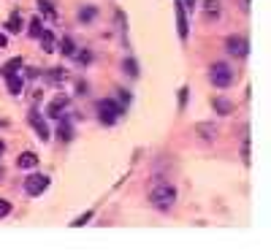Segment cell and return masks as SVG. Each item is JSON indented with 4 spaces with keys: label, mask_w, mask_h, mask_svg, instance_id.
<instances>
[{
    "label": "cell",
    "mask_w": 271,
    "mask_h": 252,
    "mask_svg": "<svg viewBox=\"0 0 271 252\" xmlns=\"http://www.w3.org/2000/svg\"><path fill=\"white\" fill-rule=\"evenodd\" d=\"M5 30H8V33H22V16L19 14H11L8 22H5Z\"/></svg>",
    "instance_id": "obj_21"
},
{
    "label": "cell",
    "mask_w": 271,
    "mask_h": 252,
    "mask_svg": "<svg viewBox=\"0 0 271 252\" xmlns=\"http://www.w3.org/2000/svg\"><path fill=\"white\" fill-rule=\"evenodd\" d=\"M27 122H30V128L36 130V136L41 141H49V128H46L44 117H38V111H27Z\"/></svg>",
    "instance_id": "obj_7"
},
{
    "label": "cell",
    "mask_w": 271,
    "mask_h": 252,
    "mask_svg": "<svg viewBox=\"0 0 271 252\" xmlns=\"http://www.w3.org/2000/svg\"><path fill=\"white\" fill-rule=\"evenodd\" d=\"M149 203L158 211H171L176 203V190L171 185H158L152 193H149Z\"/></svg>",
    "instance_id": "obj_1"
},
{
    "label": "cell",
    "mask_w": 271,
    "mask_h": 252,
    "mask_svg": "<svg viewBox=\"0 0 271 252\" xmlns=\"http://www.w3.org/2000/svg\"><path fill=\"white\" fill-rule=\"evenodd\" d=\"M122 68L130 73V76H138V65H136V60H125V62H122Z\"/></svg>",
    "instance_id": "obj_26"
},
{
    "label": "cell",
    "mask_w": 271,
    "mask_h": 252,
    "mask_svg": "<svg viewBox=\"0 0 271 252\" xmlns=\"http://www.w3.org/2000/svg\"><path fill=\"white\" fill-rule=\"evenodd\" d=\"M117 103L128 111V106H130V93H128V90H119V93H117Z\"/></svg>",
    "instance_id": "obj_23"
},
{
    "label": "cell",
    "mask_w": 271,
    "mask_h": 252,
    "mask_svg": "<svg viewBox=\"0 0 271 252\" xmlns=\"http://www.w3.org/2000/svg\"><path fill=\"white\" fill-rule=\"evenodd\" d=\"M5 82H8V93H11V95H22V90H25V79H22L19 73L8 76Z\"/></svg>",
    "instance_id": "obj_13"
},
{
    "label": "cell",
    "mask_w": 271,
    "mask_h": 252,
    "mask_svg": "<svg viewBox=\"0 0 271 252\" xmlns=\"http://www.w3.org/2000/svg\"><path fill=\"white\" fill-rule=\"evenodd\" d=\"M76 93H79V95H84V93H87V84H84V82H79V87H76Z\"/></svg>",
    "instance_id": "obj_32"
},
{
    "label": "cell",
    "mask_w": 271,
    "mask_h": 252,
    "mask_svg": "<svg viewBox=\"0 0 271 252\" xmlns=\"http://www.w3.org/2000/svg\"><path fill=\"white\" fill-rule=\"evenodd\" d=\"M225 49H228V54H233V57H247L250 54V44H247V38H241V36H228Z\"/></svg>",
    "instance_id": "obj_5"
},
{
    "label": "cell",
    "mask_w": 271,
    "mask_h": 252,
    "mask_svg": "<svg viewBox=\"0 0 271 252\" xmlns=\"http://www.w3.org/2000/svg\"><path fill=\"white\" fill-rule=\"evenodd\" d=\"M41 49L46 51V54H52V51L57 49V38H54V33H49V30H44V33H41Z\"/></svg>",
    "instance_id": "obj_14"
},
{
    "label": "cell",
    "mask_w": 271,
    "mask_h": 252,
    "mask_svg": "<svg viewBox=\"0 0 271 252\" xmlns=\"http://www.w3.org/2000/svg\"><path fill=\"white\" fill-rule=\"evenodd\" d=\"M204 16L206 19H220V0H204Z\"/></svg>",
    "instance_id": "obj_12"
},
{
    "label": "cell",
    "mask_w": 271,
    "mask_h": 252,
    "mask_svg": "<svg viewBox=\"0 0 271 252\" xmlns=\"http://www.w3.org/2000/svg\"><path fill=\"white\" fill-rule=\"evenodd\" d=\"M8 211H11V203L0 198V217H5V214H8Z\"/></svg>",
    "instance_id": "obj_28"
},
{
    "label": "cell",
    "mask_w": 271,
    "mask_h": 252,
    "mask_svg": "<svg viewBox=\"0 0 271 252\" xmlns=\"http://www.w3.org/2000/svg\"><path fill=\"white\" fill-rule=\"evenodd\" d=\"M44 79L46 82H62V79H65V71H62V68H52V71H44Z\"/></svg>",
    "instance_id": "obj_22"
},
{
    "label": "cell",
    "mask_w": 271,
    "mask_h": 252,
    "mask_svg": "<svg viewBox=\"0 0 271 252\" xmlns=\"http://www.w3.org/2000/svg\"><path fill=\"white\" fill-rule=\"evenodd\" d=\"M73 57H76L79 62H90V51H76Z\"/></svg>",
    "instance_id": "obj_29"
},
{
    "label": "cell",
    "mask_w": 271,
    "mask_h": 252,
    "mask_svg": "<svg viewBox=\"0 0 271 252\" xmlns=\"http://www.w3.org/2000/svg\"><path fill=\"white\" fill-rule=\"evenodd\" d=\"M68 103H71V98L68 95H54V98L49 101V106H46V117H52V119H60L62 114H65V108H68Z\"/></svg>",
    "instance_id": "obj_6"
},
{
    "label": "cell",
    "mask_w": 271,
    "mask_h": 252,
    "mask_svg": "<svg viewBox=\"0 0 271 252\" xmlns=\"http://www.w3.org/2000/svg\"><path fill=\"white\" fill-rule=\"evenodd\" d=\"M27 33H30V38H38L44 33V22H41V16H33L30 19V27H27Z\"/></svg>",
    "instance_id": "obj_20"
},
{
    "label": "cell",
    "mask_w": 271,
    "mask_h": 252,
    "mask_svg": "<svg viewBox=\"0 0 271 252\" xmlns=\"http://www.w3.org/2000/svg\"><path fill=\"white\" fill-rule=\"evenodd\" d=\"M179 3L184 5V8H190V11H193L195 5H198V0H179Z\"/></svg>",
    "instance_id": "obj_30"
},
{
    "label": "cell",
    "mask_w": 271,
    "mask_h": 252,
    "mask_svg": "<svg viewBox=\"0 0 271 252\" xmlns=\"http://www.w3.org/2000/svg\"><path fill=\"white\" fill-rule=\"evenodd\" d=\"M212 106H215V108H217V114H222V117L233 111V103H230L228 98H215V101H212Z\"/></svg>",
    "instance_id": "obj_16"
},
{
    "label": "cell",
    "mask_w": 271,
    "mask_h": 252,
    "mask_svg": "<svg viewBox=\"0 0 271 252\" xmlns=\"http://www.w3.org/2000/svg\"><path fill=\"white\" fill-rule=\"evenodd\" d=\"M3 47H8V38H5L3 33H0V49H3Z\"/></svg>",
    "instance_id": "obj_33"
},
{
    "label": "cell",
    "mask_w": 271,
    "mask_h": 252,
    "mask_svg": "<svg viewBox=\"0 0 271 252\" xmlns=\"http://www.w3.org/2000/svg\"><path fill=\"white\" fill-rule=\"evenodd\" d=\"M241 160L250 163V136L244 133V141H241Z\"/></svg>",
    "instance_id": "obj_24"
},
{
    "label": "cell",
    "mask_w": 271,
    "mask_h": 252,
    "mask_svg": "<svg viewBox=\"0 0 271 252\" xmlns=\"http://www.w3.org/2000/svg\"><path fill=\"white\" fill-rule=\"evenodd\" d=\"M46 187H49V176H46V174H33V176H27V179H25V193L30 198H38Z\"/></svg>",
    "instance_id": "obj_4"
},
{
    "label": "cell",
    "mask_w": 271,
    "mask_h": 252,
    "mask_svg": "<svg viewBox=\"0 0 271 252\" xmlns=\"http://www.w3.org/2000/svg\"><path fill=\"white\" fill-rule=\"evenodd\" d=\"M95 16H98V8H95V5H84V8L79 11V19H82V25H90Z\"/></svg>",
    "instance_id": "obj_19"
},
{
    "label": "cell",
    "mask_w": 271,
    "mask_h": 252,
    "mask_svg": "<svg viewBox=\"0 0 271 252\" xmlns=\"http://www.w3.org/2000/svg\"><path fill=\"white\" fill-rule=\"evenodd\" d=\"M57 139H60V141H71V139H73L71 117H65V114H62V117L57 119Z\"/></svg>",
    "instance_id": "obj_8"
},
{
    "label": "cell",
    "mask_w": 271,
    "mask_h": 252,
    "mask_svg": "<svg viewBox=\"0 0 271 252\" xmlns=\"http://www.w3.org/2000/svg\"><path fill=\"white\" fill-rule=\"evenodd\" d=\"M5 152V144H3V141H0V154H3Z\"/></svg>",
    "instance_id": "obj_34"
},
{
    "label": "cell",
    "mask_w": 271,
    "mask_h": 252,
    "mask_svg": "<svg viewBox=\"0 0 271 252\" xmlns=\"http://www.w3.org/2000/svg\"><path fill=\"white\" fill-rule=\"evenodd\" d=\"M60 51L65 57H73L76 54V44H73V38L71 36H62V41H60Z\"/></svg>",
    "instance_id": "obj_18"
},
{
    "label": "cell",
    "mask_w": 271,
    "mask_h": 252,
    "mask_svg": "<svg viewBox=\"0 0 271 252\" xmlns=\"http://www.w3.org/2000/svg\"><path fill=\"white\" fill-rule=\"evenodd\" d=\"M209 79H212L215 87L225 90V87L233 84V68H230L228 62H215V65L209 68Z\"/></svg>",
    "instance_id": "obj_3"
},
{
    "label": "cell",
    "mask_w": 271,
    "mask_h": 252,
    "mask_svg": "<svg viewBox=\"0 0 271 252\" xmlns=\"http://www.w3.org/2000/svg\"><path fill=\"white\" fill-rule=\"evenodd\" d=\"M184 106H187V87L179 90V108H184Z\"/></svg>",
    "instance_id": "obj_27"
},
{
    "label": "cell",
    "mask_w": 271,
    "mask_h": 252,
    "mask_svg": "<svg viewBox=\"0 0 271 252\" xmlns=\"http://www.w3.org/2000/svg\"><path fill=\"white\" fill-rule=\"evenodd\" d=\"M38 11L46 16V19H52V22H57V11H54V5L49 3V0H38Z\"/></svg>",
    "instance_id": "obj_17"
},
{
    "label": "cell",
    "mask_w": 271,
    "mask_h": 252,
    "mask_svg": "<svg viewBox=\"0 0 271 252\" xmlns=\"http://www.w3.org/2000/svg\"><path fill=\"white\" fill-rule=\"evenodd\" d=\"M19 71H22V57H11V60L3 65V76L5 79L14 76V73H19Z\"/></svg>",
    "instance_id": "obj_15"
},
{
    "label": "cell",
    "mask_w": 271,
    "mask_h": 252,
    "mask_svg": "<svg viewBox=\"0 0 271 252\" xmlns=\"http://www.w3.org/2000/svg\"><path fill=\"white\" fill-rule=\"evenodd\" d=\"M239 8L247 14V11H250V0H239Z\"/></svg>",
    "instance_id": "obj_31"
},
{
    "label": "cell",
    "mask_w": 271,
    "mask_h": 252,
    "mask_svg": "<svg viewBox=\"0 0 271 252\" xmlns=\"http://www.w3.org/2000/svg\"><path fill=\"white\" fill-rule=\"evenodd\" d=\"M125 114V108L119 106L114 98H103V101H98V117H101V122L103 125H114L119 117Z\"/></svg>",
    "instance_id": "obj_2"
},
{
    "label": "cell",
    "mask_w": 271,
    "mask_h": 252,
    "mask_svg": "<svg viewBox=\"0 0 271 252\" xmlns=\"http://www.w3.org/2000/svg\"><path fill=\"white\" fill-rule=\"evenodd\" d=\"M38 165V154L36 152H22L19 157H16V168H36Z\"/></svg>",
    "instance_id": "obj_11"
},
{
    "label": "cell",
    "mask_w": 271,
    "mask_h": 252,
    "mask_svg": "<svg viewBox=\"0 0 271 252\" xmlns=\"http://www.w3.org/2000/svg\"><path fill=\"white\" fill-rule=\"evenodd\" d=\"M92 214H95V211H84V214H82V217H76V220H73L71 225H73V228H79V225H87V222L92 220Z\"/></svg>",
    "instance_id": "obj_25"
},
{
    "label": "cell",
    "mask_w": 271,
    "mask_h": 252,
    "mask_svg": "<svg viewBox=\"0 0 271 252\" xmlns=\"http://www.w3.org/2000/svg\"><path fill=\"white\" fill-rule=\"evenodd\" d=\"M195 133H198L204 141H212L217 136V125L215 122H198L195 125Z\"/></svg>",
    "instance_id": "obj_10"
},
{
    "label": "cell",
    "mask_w": 271,
    "mask_h": 252,
    "mask_svg": "<svg viewBox=\"0 0 271 252\" xmlns=\"http://www.w3.org/2000/svg\"><path fill=\"white\" fill-rule=\"evenodd\" d=\"M174 11H176V25H179V38L187 41V14H184V5L179 3V0H176Z\"/></svg>",
    "instance_id": "obj_9"
}]
</instances>
